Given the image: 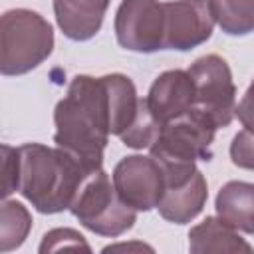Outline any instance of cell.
<instances>
[{
  "instance_id": "obj_9",
  "label": "cell",
  "mask_w": 254,
  "mask_h": 254,
  "mask_svg": "<svg viewBox=\"0 0 254 254\" xmlns=\"http://www.w3.org/2000/svg\"><path fill=\"white\" fill-rule=\"evenodd\" d=\"M113 185L119 196L133 206L135 210H151L157 208L163 190L165 177L163 169L155 157L131 155L123 157L113 169Z\"/></svg>"
},
{
  "instance_id": "obj_1",
  "label": "cell",
  "mask_w": 254,
  "mask_h": 254,
  "mask_svg": "<svg viewBox=\"0 0 254 254\" xmlns=\"http://www.w3.org/2000/svg\"><path fill=\"white\" fill-rule=\"evenodd\" d=\"M54 143L91 171H99L111 135V107L103 75H75L54 109Z\"/></svg>"
},
{
  "instance_id": "obj_20",
  "label": "cell",
  "mask_w": 254,
  "mask_h": 254,
  "mask_svg": "<svg viewBox=\"0 0 254 254\" xmlns=\"http://www.w3.org/2000/svg\"><path fill=\"white\" fill-rule=\"evenodd\" d=\"M230 159L236 167L254 171V131L242 129L230 143Z\"/></svg>"
},
{
  "instance_id": "obj_22",
  "label": "cell",
  "mask_w": 254,
  "mask_h": 254,
  "mask_svg": "<svg viewBox=\"0 0 254 254\" xmlns=\"http://www.w3.org/2000/svg\"><path fill=\"white\" fill-rule=\"evenodd\" d=\"M236 117L240 119V123L244 125V129L254 131V79L248 85L246 93L242 95L240 103L236 105Z\"/></svg>"
},
{
  "instance_id": "obj_19",
  "label": "cell",
  "mask_w": 254,
  "mask_h": 254,
  "mask_svg": "<svg viewBox=\"0 0 254 254\" xmlns=\"http://www.w3.org/2000/svg\"><path fill=\"white\" fill-rule=\"evenodd\" d=\"M62 248H81V250H87V252L91 250L89 244L85 242V238L73 228H54V230L44 234L42 244H40L42 254L56 252V250H62Z\"/></svg>"
},
{
  "instance_id": "obj_2",
  "label": "cell",
  "mask_w": 254,
  "mask_h": 254,
  "mask_svg": "<svg viewBox=\"0 0 254 254\" xmlns=\"http://www.w3.org/2000/svg\"><path fill=\"white\" fill-rule=\"evenodd\" d=\"M18 192L42 214L69 210L81 185L95 173L62 147H18Z\"/></svg>"
},
{
  "instance_id": "obj_14",
  "label": "cell",
  "mask_w": 254,
  "mask_h": 254,
  "mask_svg": "<svg viewBox=\"0 0 254 254\" xmlns=\"http://www.w3.org/2000/svg\"><path fill=\"white\" fill-rule=\"evenodd\" d=\"M189 250L192 254L208 252H252V246L238 236V230L218 216H206L189 232Z\"/></svg>"
},
{
  "instance_id": "obj_3",
  "label": "cell",
  "mask_w": 254,
  "mask_h": 254,
  "mask_svg": "<svg viewBox=\"0 0 254 254\" xmlns=\"http://www.w3.org/2000/svg\"><path fill=\"white\" fill-rule=\"evenodd\" d=\"M54 50L52 24L34 10L12 8L0 20V71L22 75L38 67Z\"/></svg>"
},
{
  "instance_id": "obj_13",
  "label": "cell",
  "mask_w": 254,
  "mask_h": 254,
  "mask_svg": "<svg viewBox=\"0 0 254 254\" xmlns=\"http://www.w3.org/2000/svg\"><path fill=\"white\" fill-rule=\"evenodd\" d=\"M216 216L228 226L254 234V183L228 181L216 194Z\"/></svg>"
},
{
  "instance_id": "obj_18",
  "label": "cell",
  "mask_w": 254,
  "mask_h": 254,
  "mask_svg": "<svg viewBox=\"0 0 254 254\" xmlns=\"http://www.w3.org/2000/svg\"><path fill=\"white\" fill-rule=\"evenodd\" d=\"M161 127L163 125L155 119L147 101L141 99L133 123L119 135V139H121L123 145L131 147V149H149L157 141V137L161 133Z\"/></svg>"
},
{
  "instance_id": "obj_6",
  "label": "cell",
  "mask_w": 254,
  "mask_h": 254,
  "mask_svg": "<svg viewBox=\"0 0 254 254\" xmlns=\"http://www.w3.org/2000/svg\"><path fill=\"white\" fill-rule=\"evenodd\" d=\"M187 71L194 85L192 109L208 117L218 129L230 125L236 115V87L226 60L208 54L194 60Z\"/></svg>"
},
{
  "instance_id": "obj_16",
  "label": "cell",
  "mask_w": 254,
  "mask_h": 254,
  "mask_svg": "<svg viewBox=\"0 0 254 254\" xmlns=\"http://www.w3.org/2000/svg\"><path fill=\"white\" fill-rule=\"evenodd\" d=\"M214 22L228 36L254 32V0H208Z\"/></svg>"
},
{
  "instance_id": "obj_17",
  "label": "cell",
  "mask_w": 254,
  "mask_h": 254,
  "mask_svg": "<svg viewBox=\"0 0 254 254\" xmlns=\"http://www.w3.org/2000/svg\"><path fill=\"white\" fill-rule=\"evenodd\" d=\"M32 228V216L28 208L18 200L4 198L0 208V250L10 252L24 244Z\"/></svg>"
},
{
  "instance_id": "obj_10",
  "label": "cell",
  "mask_w": 254,
  "mask_h": 254,
  "mask_svg": "<svg viewBox=\"0 0 254 254\" xmlns=\"http://www.w3.org/2000/svg\"><path fill=\"white\" fill-rule=\"evenodd\" d=\"M165 8V50L189 52L212 36L214 16L208 0H171Z\"/></svg>"
},
{
  "instance_id": "obj_21",
  "label": "cell",
  "mask_w": 254,
  "mask_h": 254,
  "mask_svg": "<svg viewBox=\"0 0 254 254\" xmlns=\"http://www.w3.org/2000/svg\"><path fill=\"white\" fill-rule=\"evenodd\" d=\"M2 196L8 198L12 192L18 190V147L2 145Z\"/></svg>"
},
{
  "instance_id": "obj_7",
  "label": "cell",
  "mask_w": 254,
  "mask_h": 254,
  "mask_svg": "<svg viewBox=\"0 0 254 254\" xmlns=\"http://www.w3.org/2000/svg\"><path fill=\"white\" fill-rule=\"evenodd\" d=\"M113 26L119 46L129 52L165 50V8L159 0H123Z\"/></svg>"
},
{
  "instance_id": "obj_12",
  "label": "cell",
  "mask_w": 254,
  "mask_h": 254,
  "mask_svg": "<svg viewBox=\"0 0 254 254\" xmlns=\"http://www.w3.org/2000/svg\"><path fill=\"white\" fill-rule=\"evenodd\" d=\"M111 0H54V14L60 30L73 42L91 40L103 24Z\"/></svg>"
},
{
  "instance_id": "obj_11",
  "label": "cell",
  "mask_w": 254,
  "mask_h": 254,
  "mask_svg": "<svg viewBox=\"0 0 254 254\" xmlns=\"http://www.w3.org/2000/svg\"><path fill=\"white\" fill-rule=\"evenodd\" d=\"M155 119L165 125L179 115L192 109L194 103V85L185 69H169L163 71L151 85L145 97Z\"/></svg>"
},
{
  "instance_id": "obj_8",
  "label": "cell",
  "mask_w": 254,
  "mask_h": 254,
  "mask_svg": "<svg viewBox=\"0 0 254 254\" xmlns=\"http://www.w3.org/2000/svg\"><path fill=\"white\" fill-rule=\"evenodd\" d=\"M161 169L165 177V190L157 204L159 214L175 224L190 222L200 214L208 198L204 175L196 169V165Z\"/></svg>"
},
{
  "instance_id": "obj_5",
  "label": "cell",
  "mask_w": 254,
  "mask_h": 254,
  "mask_svg": "<svg viewBox=\"0 0 254 254\" xmlns=\"http://www.w3.org/2000/svg\"><path fill=\"white\" fill-rule=\"evenodd\" d=\"M216 129L208 117L196 109H189L161 127L157 141L149 147L151 157L161 165H194L198 159L210 161Z\"/></svg>"
},
{
  "instance_id": "obj_15",
  "label": "cell",
  "mask_w": 254,
  "mask_h": 254,
  "mask_svg": "<svg viewBox=\"0 0 254 254\" xmlns=\"http://www.w3.org/2000/svg\"><path fill=\"white\" fill-rule=\"evenodd\" d=\"M109 95L111 107V135H121L135 119L139 109V97L135 83L123 73H107L103 75Z\"/></svg>"
},
{
  "instance_id": "obj_4",
  "label": "cell",
  "mask_w": 254,
  "mask_h": 254,
  "mask_svg": "<svg viewBox=\"0 0 254 254\" xmlns=\"http://www.w3.org/2000/svg\"><path fill=\"white\" fill-rule=\"evenodd\" d=\"M69 212L87 230L109 238L121 236L133 228L137 220V210L119 196L115 185L109 181L103 169L95 171L81 185L69 206Z\"/></svg>"
},
{
  "instance_id": "obj_23",
  "label": "cell",
  "mask_w": 254,
  "mask_h": 254,
  "mask_svg": "<svg viewBox=\"0 0 254 254\" xmlns=\"http://www.w3.org/2000/svg\"><path fill=\"white\" fill-rule=\"evenodd\" d=\"M133 248H139V250H153L151 246H145V244H115V246H105L103 252H109V250H133Z\"/></svg>"
}]
</instances>
